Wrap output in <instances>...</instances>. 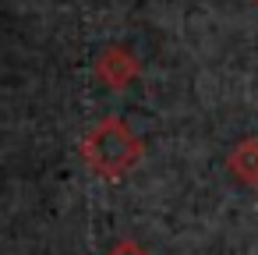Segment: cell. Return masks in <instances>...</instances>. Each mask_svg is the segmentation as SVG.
<instances>
[{
	"mask_svg": "<svg viewBox=\"0 0 258 255\" xmlns=\"http://www.w3.org/2000/svg\"><path fill=\"white\" fill-rule=\"evenodd\" d=\"M82 149H85V160L99 174H110V177L131 170L135 160H138V152H142L135 131H127V124H120V121H99L85 135V145Z\"/></svg>",
	"mask_w": 258,
	"mask_h": 255,
	"instance_id": "obj_1",
	"label": "cell"
},
{
	"mask_svg": "<svg viewBox=\"0 0 258 255\" xmlns=\"http://www.w3.org/2000/svg\"><path fill=\"white\" fill-rule=\"evenodd\" d=\"M135 71H138V64H135V57H127L124 50H106L103 61H99V75H103L113 89H124V82H127Z\"/></svg>",
	"mask_w": 258,
	"mask_h": 255,
	"instance_id": "obj_2",
	"label": "cell"
},
{
	"mask_svg": "<svg viewBox=\"0 0 258 255\" xmlns=\"http://www.w3.org/2000/svg\"><path fill=\"white\" fill-rule=\"evenodd\" d=\"M230 170L247 181V184H258V138H244L233 152H230Z\"/></svg>",
	"mask_w": 258,
	"mask_h": 255,
	"instance_id": "obj_3",
	"label": "cell"
},
{
	"mask_svg": "<svg viewBox=\"0 0 258 255\" xmlns=\"http://www.w3.org/2000/svg\"><path fill=\"white\" fill-rule=\"evenodd\" d=\"M110 255H145V251H142L135 241H120V244H113V248H110Z\"/></svg>",
	"mask_w": 258,
	"mask_h": 255,
	"instance_id": "obj_4",
	"label": "cell"
}]
</instances>
